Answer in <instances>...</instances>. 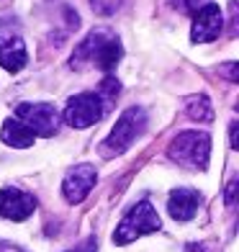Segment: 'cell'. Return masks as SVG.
<instances>
[{"label": "cell", "mask_w": 239, "mask_h": 252, "mask_svg": "<svg viewBox=\"0 0 239 252\" xmlns=\"http://www.w3.org/2000/svg\"><path fill=\"white\" fill-rule=\"evenodd\" d=\"M119 90H121V85H119V80L116 77H106L103 83H100V98H108V100H113L119 95Z\"/></svg>", "instance_id": "9a60e30c"}, {"label": "cell", "mask_w": 239, "mask_h": 252, "mask_svg": "<svg viewBox=\"0 0 239 252\" xmlns=\"http://www.w3.org/2000/svg\"><path fill=\"white\" fill-rule=\"evenodd\" d=\"M229 136H232V147H234V150H237V121L229 126Z\"/></svg>", "instance_id": "44dd1931"}, {"label": "cell", "mask_w": 239, "mask_h": 252, "mask_svg": "<svg viewBox=\"0 0 239 252\" xmlns=\"http://www.w3.org/2000/svg\"><path fill=\"white\" fill-rule=\"evenodd\" d=\"M185 111L193 121H203V124L213 121V106L206 95H190L185 103Z\"/></svg>", "instance_id": "4fadbf2b"}, {"label": "cell", "mask_w": 239, "mask_h": 252, "mask_svg": "<svg viewBox=\"0 0 239 252\" xmlns=\"http://www.w3.org/2000/svg\"><path fill=\"white\" fill-rule=\"evenodd\" d=\"M224 29V13L216 3H206L193 13V31L190 39L196 44H209L213 39H219V33Z\"/></svg>", "instance_id": "52a82bcc"}, {"label": "cell", "mask_w": 239, "mask_h": 252, "mask_svg": "<svg viewBox=\"0 0 239 252\" xmlns=\"http://www.w3.org/2000/svg\"><path fill=\"white\" fill-rule=\"evenodd\" d=\"M36 211V198L18 188H3L0 190V216L13 221H24Z\"/></svg>", "instance_id": "9c48e42d"}, {"label": "cell", "mask_w": 239, "mask_h": 252, "mask_svg": "<svg viewBox=\"0 0 239 252\" xmlns=\"http://www.w3.org/2000/svg\"><path fill=\"white\" fill-rule=\"evenodd\" d=\"M173 162L188 170H206L211 157V136L206 131H183L167 147Z\"/></svg>", "instance_id": "7a4b0ae2"}, {"label": "cell", "mask_w": 239, "mask_h": 252, "mask_svg": "<svg viewBox=\"0 0 239 252\" xmlns=\"http://www.w3.org/2000/svg\"><path fill=\"white\" fill-rule=\"evenodd\" d=\"M119 5H121V0H90V8L100 16H113Z\"/></svg>", "instance_id": "5bb4252c"}, {"label": "cell", "mask_w": 239, "mask_h": 252, "mask_svg": "<svg viewBox=\"0 0 239 252\" xmlns=\"http://www.w3.org/2000/svg\"><path fill=\"white\" fill-rule=\"evenodd\" d=\"M237 188H239V180H232L229 188H226V206H234V201H237Z\"/></svg>", "instance_id": "ac0fdd59"}, {"label": "cell", "mask_w": 239, "mask_h": 252, "mask_svg": "<svg viewBox=\"0 0 239 252\" xmlns=\"http://www.w3.org/2000/svg\"><path fill=\"white\" fill-rule=\"evenodd\" d=\"M98 250V239L95 237H90V239H85L80 247H75V250H67V252H95Z\"/></svg>", "instance_id": "e0dca14e"}, {"label": "cell", "mask_w": 239, "mask_h": 252, "mask_svg": "<svg viewBox=\"0 0 239 252\" xmlns=\"http://www.w3.org/2000/svg\"><path fill=\"white\" fill-rule=\"evenodd\" d=\"M170 5L178 8V10H183V13H190V16H193L201 5H206V0H170Z\"/></svg>", "instance_id": "2e32d148"}, {"label": "cell", "mask_w": 239, "mask_h": 252, "mask_svg": "<svg viewBox=\"0 0 239 252\" xmlns=\"http://www.w3.org/2000/svg\"><path fill=\"white\" fill-rule=\"evenodd\" d=\"M98 180V173L93 165H77L75 170H70L62 183V193L70 203H83L88 198V193L93 190Z\"/></svg>", "instance_id": "ba28073f"}, {"label": "cell", "mask_w": 239, "mask_h": 252, "mask_svg": "<svg viewBox=\"0 0 239 252\" xmlns=\"http://www.w3.org/2000/svg\"><path fill=\"white\" fill-rule=\"evenodd\" d=\"M121 57H123V47L116 33H111L106 29H95L77 44V49L70 60V67L83 70V67L93 64L103 72H111L121 62Z\"/></svg>", "instance_id": "6da1fadb"}, {"label": "cell", "mask_w": 239, "mask_h": 252, "mask_svg": "<svg viewBox=\"0 0 239 252\" xmlns=\"http://www.w3.org/2000/svg\"><path fill=\"white\" fill-rule=\"evenodd\" d=\"M16 113L18 121H24L39 136H54L60 129V113L52 103H21Z\"/></svg>", "instance_id": "8992f818"}, {"label": "cell", "mask_w": 239, "mask_h": 252, "mask_svg": "<svg viewBox=\"0 0 239 252\" xmlns=\"http://www.w3.org/2000/svg\"><path fill=\"white\" fill-rule=\"evenodd\" d=\"M106 113V103L98 93H80L67 100L64 108V121L72 129H88V126L98 124Z\"/></svg>", "instance_id": "5b68a950"}, {"label": "cell", "mask_w": 239, "mask_h": 252, "mask_svg": "<svg viewBox=\"0 0 239 252\" xmlns=\"http://www.w3.org/2000/svg\"><path fill=\"white\" fill-rule=\"evenodd\" d=\"M198 203H201V196L198 190L193 188H178L170 193V201H167V211L175 221H190L198 211Z\"/></svg>", "instance_id": "30bf717a"}, {"label": "cell", "mask_w": 239, "mask_h": 252, "mask_svg": "<svg viewBox=\"0 0 239 252\" xmlns=\"http://www.w3.org/2000/svg\"><path fill=\"white\" fill-rule=\"evenodd\" d=\"M26 47L24 41H21V36H10V33H5V36H0V67L8 72H18L24 70L26 64Z\"/></svg>", "instance_id": "8fae6325"}, {"label": "cell", "mask_w": 239, "mask_h": 252, "mask_svg": "<svg viewBox=\"0 0 239 252\" xmlns=\"http://www.w3.org/2000/svg\"><path fill=\"white\" fill-rule=\"evenodd\" d=\"M147 126V113L142 108H126L119 116L116 126L111 129L108 139L100 144V152H103V157H116V155H123L129 150V147L136 142V136H139L144 131Z\"/></svg>", "instance_id": "3957f363"}, {"label": "cell", "mask_w": 239, "mask_h": 252, "mask_svg": "<svg viewBox=\"0 0 239 252\" xmlns=\"http://www.w3.org/2000/svg\"><path fill=\"white\" fill-rule=\"evenodd\" d=\"M33 139H36V134H33L24 121L8 119V121L3 124V142H5L8 147H18V150H26V147L33 144Z\"/></svg>", "instance_id": "7c38bea8"}, {"label": "cell", "mask_w": 239, "mask_h": 252, "mask_svg": "<svg viewBox=\"0 0 239 252\" xmlns=\"http://www.w3.org/2000/svg\"><path fill=\"white\" fill-rule=\"evenodd\" d=\"M159 226L162 224H159V216L154 211V206L149 201H139L134 209H129V214L123 216V221L119 224V229L113 232V242L116 245H129V242H134L136 237L157 232Z\"/></svg>", "instance_id": "277c9868"}, {"label": "cell", "mask_w": 239, "mask_h": 252, "mask_svg": "<svg viewBox=\"0 0 239 252\" xmlns=\"http://www.w3.org/2000/svg\"><path fill=\"white\" fill-rule=\"evenodd\" d=\"M0 252H24V250H18V247H13V245H0Z\"/></svg>", "instance_id": "7402d4cb"}, {"label": "cell", "mask_w": 239, "mask_h": 252, "mask_svg": "<svg viewBox=\"0 0 239 252\" xmlns=\"http://www.w3.org/2000/svg\"><path fill=\"white\" fill-rule=\"evenodd\" d=\"M185 252H213V250L209 245H203V242H193V245L185 247Z\"/></svg>", "instance_id": "d6986e66"}, {"label": "cell", "mask_w": 239, "mask_h": 252, "mask_svg": "<svg viewBox=\"0 0 239 252\" xmlns=\"http://www.w3.org/2000/svg\"><path fill=\"white\" fill-rule=\"evenodd\" d=\"M221 70H224L226 75H229V80H237V64H234V62H229V64H224Z\"/></svg>", "instance_id": "ffe728a7"}]
</instances>
